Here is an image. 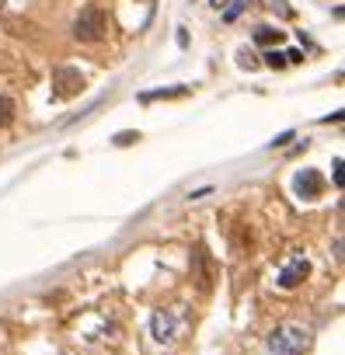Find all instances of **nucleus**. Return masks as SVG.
Returning <instances> with one entry per match:
<instances>
[{
    "instance_id": "5",
    "label": "nucleus",
    "mask_w": 345,
    "mask_h": 355,
    "mask_svg": "<svg viewBox=\"0 0 345 355\" xmlns=\"http://www.w3.org/2000/svg\"><path fill=\"white\" fill-rule=\"evenodd\" d=\"M150 331H153V341H171L175 338V331H178V317L171 313V310H157L153 313V320H150Z\"/></svg>"
},
{
    "instance_id": "10",
    "label": "nucleus",
    "mask_w": 345,
    "mask_h": 355,
    "mask_svg": "<svg viewBox=\"0 0 345 355\" xmlns=\"http://www.w3.org/2000/svg\"><path fill=\"white\" fill-rule=\"evenodd\" d=\"M220 4H224V0H213V8H220Z\"/></svg>"
},
{
    "instance_id": "4",
    "label": "nucleus",
    "mask_w": 345,
    "mask_h": 355,
    "mask_svg": "<svg viewBox=\"0 0 345 355\" xmlns=\"http://www.w3.org/2000/svg\"><path fill=\"white\" fill-rule=\"evenodd\" d=\"M307 272H310L307 258H289V261L279 268V286H283V289H296V286L307 279Z\"/></svg>"
},
{
    "instance_id": "1",
    "label": "nucleus",
    "mask_w": 345,
    "mask_h": 355,
    "mask_svg": "<svg viewBox=\"0 0 345 355\" xmlns=\"http://www.w3.org/2000/svg\"><path fill=\"white\" fill-rule=\"evenodd\" d=\"M310 348V331L300 324H279L265 338V355H303Z\"/></svg>"
},
{
    "instance_id": "2",
    "label": "nucleus",
    "mask_w": 345,
    "mask_h": 355,
    "mask_svg": "<svg viewBox=\"0 0 345 355\" xmlns=\"http://www.w3.org/2000/svg\"><path fill=\"white\" fill-rule=\"evenodd\" d=\"M74 35H77L81 42H98V39L105 35V11H101L98 4H87V8L77 15V21H74Z\"/></svg>"
},
{
    "instance_id": "3",
    "label": "nucleus",
    "mask_w": 345,
    "mask_h": 355,
    "mask_svg": "<svg viewBox=\"0 0 345 355\" xmlns=\"http://www.w3.org/2000/svg\"><path fill=\"white\" fill-rule=\"evenodd\" d=\"M81 87H84L81 70H70V67H56L53 70V94L56 98H74Z\"/></svg>"
},
{
    "instance_id": "6",
    "label": "nucleus",
    "mask_w": 345,
    "mask_h": 355,
    "mask_svg": "<svg viewBox=\"0 0 345 355\" xmlns=\"http://www.w3.org/2000/svg\"><path fill=\"white\" fill-rule=\"evenodd\" d=\"M293 189H296V196L300 199H317L321 196V189H324V182H321V174L317 171H300L296 174V182H293Z\"/></svg>"
},
{
    "instance_id": "9",
    "label": "nucleus",
    "mask_w": 345,
    "mask_h": 355,
    "mask_svg": "<svg viewBox=\"0 0 345 355\" xmlns=\"http://www.w3.org/2000/svg\"><path fill=\"white\" fill-rule=\"evenodd\" d=\"M244 4H248V0H234V8H227V15H224V18H227V21H234V18L244 11Z\"/></svg>"
},
{
    "instance_id": "8",
    "label": "nucleus",
    "mask_w": 345,
    "mask_h": 355,
    "mask_svg": "<svg viewBox=\"0 0 345 355\" xmlns=\"http://www.w3.org/2000/svg\"><path fill=\"white\" fill-rule=\"evenodd\" d=\"M255 39H258V42H283V32H276V28H258Z\"/></svg>"
},
{
    "instance_id": "7",
    "label": "nucleus",
    "mask_w": 345,
    "mask_h": 355,
    "mask_svg": "<svg viewBox=\"0 0 345 355\" xmlns=\"http://www.w3.org/2000/svg\"><path fill=\"white\" fill-rule=\"evenodd\" d=\"M11 119H15V101L8 94H0V125H11Z\"/></svg>"
}]
</instances>
